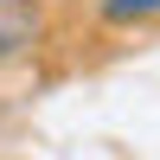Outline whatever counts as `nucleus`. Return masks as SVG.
I'll use <instances>...</instances> for the list:
<instances>
[{
  "instance_id": "nucleus-1",
  "label": "nucleus",
  "mask_w": 160,
  "mask_h": 160,
  "mask_svg": "<svg viewBox=\"0 0 160 160\" xmlns=\"http://www.w3.org/2000/svg\"><path fill=\"white\" fill-rule=\"evenodd\" d=\"M38 32H45L38 0H0V71H7V64H19L26 51L38 45Z\"/></svg>"
},
{
  "instance_id": "nucleus-2",
  "label": "nucleus",
  "mask_w": 160,
  "mask_h": 160,
  "mask_svg": "<svg viewBox=\"0 0 160 160\" xmlns=\"http://www.w3.org/2000/svg\"><path fill=\"white\" fill-rule=\"evenodd\" d=\"M102 26H135V19H154L160 13V0H102Z\"/></svg>"
}]
</instances>
